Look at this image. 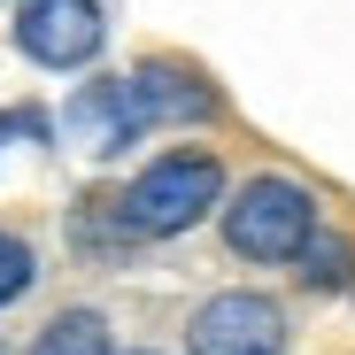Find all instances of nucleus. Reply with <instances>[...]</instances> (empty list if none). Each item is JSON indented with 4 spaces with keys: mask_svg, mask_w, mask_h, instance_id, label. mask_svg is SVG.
<instances>
[{
    "mask_svg": "<svg viewBox=\"0 0 355 355\" xmlns=\"http://www.w3.org/2000/svg\"><path fill=\"white\" fill-rule=\"evenodd\" d=\"M62 132H70L85 155H108V147H124L132 132H147V124H139V101H132V78L85 85V93L70 101V116H62Z\"/></svg>",
    "mask_w": 355,
    "mask_h": 355,
    "instance_id": "obj_5",
    "label": "nucleus"
},
{
    "mask_svg": "<svg viewBox=\"0 0 355 355\" xmlns=\"http://www.w3.org/2000/svg\"><path fill=\"white\" fill-rule=\"evenodd\" d=\"M132 101H139V124H178V116H216V93L193 78V70H178V62H139L132 70Z\"/></svg>",
    "mask_w": 355,
    "mask_h": 355,
    "instance_id": "obj_6",
    "label": "nucleus"
},
{
    "mask_svg": "<svg viewBox=\"0 0 355 355\" xmlns=\"http://www.w3.org/2000/svg\"><path fill=\"white\" fill-rule=\"evenodd\" d=\"M317 240V201L293 178H248L224 209V248L248 263H302Z\"/></svg>",
    "mask_w": 355,
    "mask_h": 355,
    "instance_id": "obj_2",
    "label": "nucleus"
},
{
    "mask_svg": "<svg viewBox=\"0 0 355 355\" xmlns=\"http://www.w3.org/2000/svg\"><path fill=\"white\" fill-rule=\"evenodd\" d=\"M31 355H108V324H101V309H62V317L39 332Z\"/></svg>",
    "mask_w": 355,
    "mask_h": 355,
    "instance_id": "obj_7",
    "label": "nucleus"
},
{
    "mask_svg": "<svg viewBox=\"0 0 355 355\" xmlns=\"http://www.w3.org/2000/svg\"><path fill=\"white\" fill-rule=\"evenodd\" d=\"M31 278H39V255L16 240V232H0V309H8V302H24V293H31Z\"/></svg>",
    "mask_w": 355,
    "mask_h": 355,
    "instance_id": "obj_8",
    "label": "nucleus"
},
{
    "mask_svg": "<svg viewBox=\"0 0 355 355\" xmlns=\"http://www.w3.org/2000/svg\"><path fill=\"white\" fill-rule=\"evenodd\" d=\"M101 39H108V24L93 0H24V16H16V46L39 70H85Z\"/></svg>",
    "mask_w": 355,
    "mask_h": 355,
    "instance_id": "obj_4",
    "label": "nucleus"
},
{
    "mask_svg": "<svg viewBox=\"0 0 355 355\" xmlns=\"http://www.w3.org/2000/svg\"><path fill=\"white\" fill-rule=\"evenodd\" d=\"M0 355H8V347H0Z\"/></svg>",
    "mask_w": 355,
    "mask_h": 355,
    "instance_id": "obj_9",
    "label": "nucleus"
},
{
    "mask_svg": "<svg viewBox=\"0 0 355 355\" xmlns=\"http://www.w3.org/2000/svg\"><path fill=\"white\" fill-rule=\"evenodd\" d=\"M193 355H286V309L270 293H209L186 324Z\"/></svg>",
    "mask_w": 355,
    "mask_h": 355,
    "instance_id": "obj_3",
    "label": "nucleus"
},
{
    "mask_svg": "<svg viewBox=\"0 0 355 355\" xmlns=\"http://www.w3.org/2000/svg\"><path fill=\"white\" fill-rule=\"evenodd\" d=\"M216 201H224V170H216V155L178 147V155H155L132 186H124L116 216H124V232H139V240H170V232H193Z\"/></svg>",
    "mask_w": 355,
    "mask_h": 355,
    "instance_id": "obj_1",
    "label": "nucleus"
}]
</instances>
